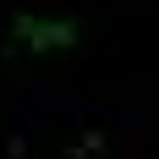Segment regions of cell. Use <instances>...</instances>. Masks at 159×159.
I'll list each match as a JSON object with an SVG mask.
<instances>
[{"label": "cell", "instance_id": "obj_1", "mask_svg": "<svg viewBox=\"0 0 159 159\" xmlns=\"http://www.w3.org/2000/svg\"><path fill=\"white\" fill-rule=\"evenodd\" d=\"M11 39L28 44L33 55H61V49L77 44V22H71V16H16Z\"/></svg>", "mask_w": 159, "mask_h": 159}]
</instances>
